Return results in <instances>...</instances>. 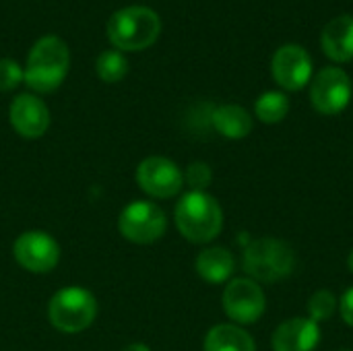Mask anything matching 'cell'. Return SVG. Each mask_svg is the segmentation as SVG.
<instances>
[{
  "mask_svg": "<svg viewBox=\"0 0 353 351\" xmlns=\"http://www.w3.org/2000/svg\"><path fill=\"white\" fill-rule=\"evenodd\" d=\"M120 234L132 244H153L168 230V217L153 201H132L118 217Z\"/></svg>",
  "mask_w": 353,
  "mask_h": 351,
  "instance_id": "cell-6",
  "label": "cell"
},
{
  "mask_svg": "<svg viewBox=\"0 0 353 351\" xmlns=\"http://www.w3.org/2000/svg\"><path fill=\"white\" fill-rule=\"evenodd\" d=\"M161 31V21L147 6H126L116 10L108 21V37L116 50L139 52L155 43Z\"/></svg>",
  "mask_w": 353,
  "mask_h": 351,
  "instance_id": "cell-4",
  "label": "cell"
},
{
  "mask_svg": "<svg viewBox=\"0 0 353 351\" xmlns=\"http://www.w3.org/2000/svg\"><path fill=\"white\" fill-rule=\"evenodd\" d=\"M12 257L29 273H50L60 263L56 238L43 230H27L12 244Z\"/></svg>",
  "mask_w": 353,
  "mask_h": 351,
  "instance_id": "cell-8",
  "label": "cell"
},
{
  "mask_svg": "<svg viewBox=\"0 0 353 351\" xmlns=\"http://www.w3.org/2000/svg\"><path fill=\"white\" fill-rule=\"evenodd\" d=\"M95 72L105 83H118L128 72V60L118 50H108L97 56L95 60Z\"/></svg>",
  "mask_w": 353,
  "mask_h": 351,
  "instance_id": "cell-19",
  "label": "cell"
},
{
  "mask_svg": "<svg viewBox=\"0 0 353 351\" xmlns=\"http://www.w3.org/2000/svg\"><path fill=\"white\" fill-rule=\"evenodd\" d=\"M339 308V300L329 290H319L308 300V319L314 323H327Z\"/></svg>",
  "mask_w": 353,
  "mask_h": 351,
  "instance_id": "cell-20",
  "label": "cell"
},
{
  "mask_svg": "<svg viewBox=\"0 0 353 351\" xmlns=\"http://www.w3.org/2000/svg\"><path fill=\"white\" fill-rule=\"evenodd\" d=\"M242 269L261 283H277L290 277L296 269L294 248L279 238H259L244 246Z\"/></svg>",
  "mask_w": 353,
  "mask_h": 351,
  "instance_id": "cell-3",
  "label": "cell"
},
{
  "mask_svg": "<svg viewBox=\"0 0 353 351\" xmlns=\"http://www.w3.org/2000/svg\"><path fill=\"white\" fill-rule=\"evenodd\" d=\"M321 48L333 62L353 60V17L341 14L329 21L321 33Z\"/></svg>",
  "mask_w": 353,
  "mask_h": 351,
  "instance_id": "cell-14",
  "label": "cell"
},
{
  "mask_svg": "<svg viewBox=\"0 0 353 351\" xmlns=\"http://www.w3.org/2000/svg\"><path fill=\"white\" fill-rule=\"evenodd\" d=\"M339 314L345 325L353 327V288L345 290V294L339 300Z\"/></svg>",
  "mask_w": 353,
  "mask_h": 351,
  "instance_id": "cell-23",
  "label": "cell"
},
{
  "mask_svg": "<svg viewBox=\"0 0 353 351\" xmlns=\"http://www.w3.org/2000/svg\"><path fill=\"white\" fill-rule=\"evenodd\" d=\"M97 310V300L89 290L70 285L52 296L48 304V321L56 331L74 335L93 325Z\"/></svg>",
  "mask_w": 353,
  "mask_h": 351,
  "instance_id": "cell-5",
  "label": "cell"
},
{
  "mask_svg": "<svg viewBox=\"0 0 353 351\" xmlns=\"http://www.w3.org/2000/svg\"><path fill=\"white\" fill-rule=\"evenodd\" d=\"M347 267H350V273L353 275V250L350 252V257H347Z\"/></svg>",
  "mask_w": 353,
  "mask_h": 351,
  "instance_id": "cell-25",
  "label": "cell"
},
{
  "mask_svg": "<svg viewBox=\"0 0 353 351\" xmlns=\"http://www.w3.org/2000/svg\"><path fill=\"white\" fill-rule=\"evenodd\" d=\"M310 101L323 116L341 114L352 101V79L339 66L323 68L310 85Z\"/></svg>",
  "mask_w": 353,
  "mask_h": 351,
  "instance_id": "cell-9",
  "label": "cell"
},
{
  "mask_svg": "<svg viewBox=\"0 0 353 351\" xmlns=\"http://www.w3.org/2000/svg\"><path fill=\"white\" fill-rule=\"evenodd\" d=\"M25 79L23 68L10 60V58H0V91H12L17 89Z\"/></svg>",
  "mask_w": 353,
  "mask_h": 351,
  "instance_id": "cell-22",
  "label": "cell"
},
{
  "mask_svg": "<svg viewBox=\"0 0 353 351\" xmlns=\"http://www.w3.org/2000/svg\"><path fill=\"white\" fill-rule=\"evenodd\" d=\"M137 184L153 199H172L180 194L184 186V172L176 161L161 155H151L139 163Z\"/></svg>",
  "mask_w": 353,
  "mask_h": 351,
  "instance_id": "cell-10",
  "label": "cell"
},
{
  "mask_svg": "<svg viewBox=\"0 0 353 351\" xmlns=\"http://www.w3.org/2000/svg\"><path fill=\"white\" fill-rule=\"evenodd\" d=\"M70 64V52L68 46L56 37V35H46L37 39L27 56V66H25V83L29 89L35 93H52L56 91Z\"/></svg>",
  "mask_w": 353,
  "mask_h": 351,
  "instance_id": "cell-2",
  "label": "cell"
},
{
  "mask_svg": "<svg viewBox=\"0 0 353 351\" xmlns=\"http://www.w3.org/2000/svg\"><path fill=\"white\" fill-rule=\"evenodd\" d=\"M256 118L265 124H277L281 122L290 112V97L283 91H265L254 101Z\"/></svg>",
  "mask_w": 353,
  "mask_h": 351,
  "instance_id": "cell-18",
  "label": "cell"
},
{
  "mask_svg": "<svg viewBox=\"0 0 353 351\" xmlns=\"http://www.w3.org/2000/svg\"><path fill=\"white\" fill-rule=\"evenodd\" d=\"M321 343V327L308 317H296L281 323L273 337V351H314Z\"/></svg>",
  "mask_w": 353,
  "mask_h": 351,
  "instance_id": "cell-13",
  "label": "cell"
},
{
  "mask_svg": "<svg viewBox=\"0 0 353 351\" xmlns=\"http://www.w3.org/2000/svg\"><path fill=\"white\" fill-rule=\"evenodd\" d=\"M211 124L221 137L232 139V141H240V139H246L252 132L254 120L248 114V110H244L242 106L223 103V106L213 110Z\"/></svg>",
  "mask_w": 353,
  "mask_h": 351,
  "instance_id": "cell-16",
  "label": "cell"
},
{
  "mask_svg": "<svg viewBox=\"0 0 353 351\" xmlns=\"http://www.w3.org/2000/svg\"><path fill=\"white\" fill-rule=\"evenodd\" d=\"M174 221L182 238L188 242L209 244L223 230V209L213 194L188 190L176 203Z\"/></svg>",
  "mask_w": 353,
  "mask_h": 351,
  "instance_id": "cell-1",
  "label": "cell"
},
{
  "mask_svg": "<svg viewBox=\"0 0 353 351\" xmlns=\"http://www.w3.org/2000/svg\"><path fill=\"white\" fill-rule=\"evenodd\" d=\"M271 74L281 89L300 91L312 79V58L302 46L285 43L271 58Z\"/></svg>",
  "mask_w": 353,
  "mask_h": 351,
  "instance_id": "cell-11",
  "label": "cell"
},
{
  "mask_svg": "<svg viewBox=\"0 0 353 351\" xmlns=\"http://www.w3.org/2000/svg\"><path fill=\"white\" fill-rule=\"evenodd\" d=\"M205 351H256V343L248 331L238 325H215L205 335Z\"/></svg>",
  "mask_w": 353,
  "mask_h": 351,
  "instance_id": "cell-17",
  "label": "cell"
},
{
  "mask_svg": "<svg viewBox=\"0 0 353 351\" xmlns=\"http://www.w3.org/2000/svg\"><path fill=\"white\" fill-rule=\"evenodd\" d=\"M194 267L203 281H207L211 285H219V283H228L232 279V275L236 271V259L223 246H209L199 252Z\"/></svg>",
  "mask_w": 353,
  "mask_h": 351,
  "instance_id": "cell-15",
  "label": "cell"
},
{
  "mask_svg": "<svg viewBox=\"0 0 353 351\" xmlns=\"http://www.w3.org/2000/svg\"><path fill=\"white\" fill-rule=\"evenodd\" d=\"M122 351H151V350H149V345H145V343H130V345H126Z\"/></svg>",
  "mask_w": 353,
  "mask_h": 351,
  "instance_id": "cell-24",
  "label": "cell"
},
{
  "mask_svg": "<svg viewBox=\"0 0 353 351\" xmlns=\"http://www.w3.org/2000/svg\"><path fill=\"white\" fill-rule=\"evenodd\" d=\"M223 312L230 321L238 327L254 325L267 310V298L259 281L250 277H236L232 279L221 296Z\"/></svg>",
  "mask_w": 353,
  "mask_h": 351,
  "instance_id": "cell-7",
  "label": "cell"
},
{
  "mask_svg": "<svg viewBox=\"0 0 353 351\" xmlns=\"http://www.w3.org/2000/svg\"><path fill=\"white\" fill-rule=\"evenodd\" d=\"M211 180H213V172H211V166L205 161H192L184 172V184H188L190 190L207 192Z\"/></svg>",
  "mask_w": 353,
  "mask_h": 351,
  "instance_id": "cell-21",
  "label": "cell"
},
{
  "mask_svg": "<svg viewBox=\"0 0 353 351\" xmlns=\"http://www.w3.org/2000/svg\"><path fill=\"white\" fill-rule=\"evenodd\" d=\"M10 126L23 139H39L50 128V110L33 93H21L12 99L8 110Z\"/></svg>",
  "mask_w": 353,
  "mask_h": 351,
  "instance_id": "cell-12",
  "label": "cell"
}]
</instances>
